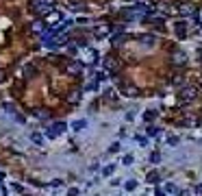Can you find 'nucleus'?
Listing matches in <instances>:
<instances>
[{
    "mask_svg": "<svg viewBox=\"0 0 202 196\" xmlns=\"http://www.w3.org/2000/svg\"><path fill=\"white\" fill-rule=\"evenodd\" d=\"M148 181L150 183H157L159 181V174H157V172H150V174H148Z\"/></svg>",
    "mask_w": 202,
    "mask_h": 196,
    "instance_id": "1",
    "label": "nucleus"
},
{
    "mask_svg": "<svg viewBox=\"0 0 202 196\" xmlns=\"http://www.w3.org/2000/svg\"><path fill=\"white\" fill-rule=\"evenodd\" d=\"M83 127H85V122H83V120H78V122H74V129H76V131H80Z\"/></svg>",
    "mask_w": 202,
    "mask_h": 196,
    "instance_id": "2",
    "label": "nucleus"
},
{
    "mask_svg": "<svg viewBox=\"0 0 202 196\" xmlns=\"http://www.w3.org/2000/svg\"><path fill=\"white\" fill-rule=\"evenodd\" d=\"M150 161H154V163L159 161V152H152V155H150Z\"/></svg>",
    "mask_w": 202,
    "mask_h": 196,
    "instance_id": "3",
    "label": "nucleus"
},
{
    "mask_svg": "<svg viewBox=\"0 0 202 196\" xmlns=\"http://www.w3.org/2000/svg\"><path fill=\"white\" fill-rule=\"evenodd\" d=\"M165 190H168V192H178L176 185H172V183H170V185H165Z\"/></svg>",
    "mask_w": 202,
    "mask_h": 196,
    "instance_id": "4",
    "label": "nucleus"
},
{
    "mask_svg": "<svg viewBox=\"0 0 202 196\" xmlns=\"http://www.w3.org/2000/svg\"><path fill=\"white\" fill-rule=\"evenodd\" d=\"M135 185H137V183H135V181H128V183H126V190H133Z\"/></svg>",
    "mask_w": 202,
    "mask_h": 196,
    "instance_id": "5",
    "label": "nucleus"
},
{
    "mask_svg": "<svg viewBox=\"0 0 202 196\" xmlns=\"http://www.w3.org/2000/svg\"><path fill=\"white\" fill-rule=\"evenodd\" d=\"M33 142L35 144H41V135H33Z\"/></svg>",
    "mask_w": 202,
    "mask_h": 196,
    "instance_id": "6",
    "label": "nucleus"
}]
</instances>
